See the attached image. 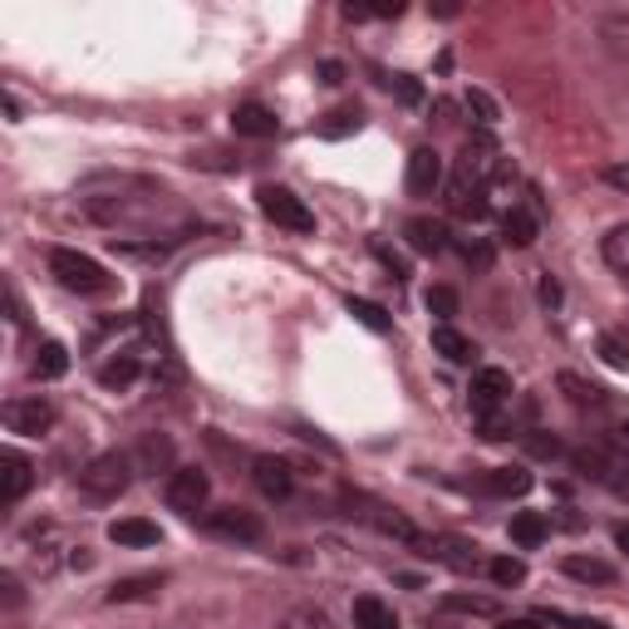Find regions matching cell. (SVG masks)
<instances>
[{
  "label": "cell",
  "instance_id": "836d02e7",
  "mask_svg": "<svg viewBox=\"0 0 629 629\" xmlns=\"http://www.w3.org/2000/svg\"><path fill=\"white\" fill-rule=\"evenodd\" d=\"M561 389H570V403H580V408H595V403H605V389L576 379V374H561Z\"/></svg>",
  "mask_w": 629,
  "mask_h": 629
},
{
  "label": "cell",
  "instance_id": "6da1fadb",
  "mask_svg": "<svg viewBox=\"0 0 629 629\" xmlns=\"http://www.w3.org/2000/svg\"><path fill=\"white\" fill-rule=\"evenodd\" d=\"M50 276L60 280L64 290H74V295H109V290H114V276H109L93 256H84V251H74V247L50 251Z\"/></svg>",
  "mask_w": 629,
  "mask_h": 629
},
{
  "label": "cell",
  "instance_id": "60d3db41",
  "mask_svg": "<svg viewBox=\"0 0 629 629\" xmlns=\"http://www.w3.org/2000/svg\"><path fill=\"white\" fill-rule=\"evenodd\" d=\"M537 295H541V305H546V310H556V305H561V286H556L551 276H541V290H537Z\"/></svg>",
  "mask_w": 629,
  "mask_h": 629
},
{
  "label": "cell",
  "instance_id": "e0dca14e",
  "mask_svg": "<svg viewBox=\"0 0 629 629\" xmlns=\"http://www.w3.org/2000/svg\"><path fill=\"white\" fill-rule=\"evenodd\" d=\"M138 374H143V360H138V354H109V360L99 364V383L103 389H134L138 383Z\"/></svg>",
  "mask_w": 629,
  "mask_h": 629
},
{
  "label": "cell",
  "instance_id": "30bf717a",
  "mask_svg": "<svg viewBox=\"0 0 629 629\" xmlns=\"http://www.w3.org/2000/svg\"><path fill=\"white\" fill-rule=\"evenodd\" d=\"M251 482H256V492L271 496V502H286V496L295 492V477H290L286 457H256V463H251Z\"/></svg>",
  "mask_w": 629,
  "mask_h": 629
},
{
  "label": "cell",
  "instance_id": "5b68a950",
  "mask_svg": "<svg viewBox=\"0 0 629 629\" xmlns=\"http://www.w3.org/2000/svg\"><path fill=\"white\" fill-rule=\"evenodd\" d=\"M0 418H5V428L11 433H21V438H40V433H50L54 428V403L45 399V393H25V399H11L5 408H0Z\"/></svg>",
  "mask_w": 629,
  "mask_h": 629
},
{
  "label": "cell",
  "instance_id": "7a4b0ae2",
  "mask_svg": "<svg viewBox=\"0 0 629 629\" xmlns=\"http://www.w3.org/2000/svg\"><path fill=\"white\" fill-rule=\"evenodd\" d=\"M134 453H99L89 467L79 473V492L89 496V502H118V496L128 492V482H134Z\"/></svg>",
  "mask_w": 629,
  "mask_h": 629
},
{
  "label": "cell",
  "instance_id": "8fae6325",
  "mask_svg": "<svg viewBox=\"0 0 629 629\" xmlns=\"http://www.w3.org/2000/svg\"><path fill=\"white\" fill-rule=\"evenodd\" d=\"M35 487V463L21 453H0V502L15 506L25 502V492Z\"/></svg>",
  "mask_w": 629,
  "mask_h": 629
},
{
  "label": "cell",
  "instance_id": "4fadbf2b",
  "mask_svg": "<svg viewBox=\"0 0 629 629\" xmlns=\"http://www.w3.org/2000/svg\"><path fill=\"white\" fill-rule=\"evenodd\" d=\"M109 541H114V546H128V551H143V546H158L163 531H158V521H148V516H124V521L109 527Z\"/></svg>",
  "mask_w": 629,
  "mask_h": 629
},
{
  "label": "cell",
  "instance_id": "d4e9b609",
  "mask_svg": "<svg viewBox=\"0 0 629 629\" xmlns=\"http://www.w3.org/2000/svg\"><path fill=\"white\" fill-rule=\"evenodd\" d=\"M364 128V114L354 109V103H344V109H330V114L315 124V134L320 138H350V134H360Z\"/></svg>",
  "mask_w": 629,
  "mask_h": 629
},
{
  "label": "cell",
  "instance_id": "9a60e30c",
  "mask_svg": "<svg viewBox=\"0 0 629 629\" xmlns=\"http://www.w3.org/2000/svg\"><path fill=\"white\" fill-rule=\"evenodd\" d=\"M477 492H487V496H527L531 492V473H527V467H492V473L477 482Z\"/></svg>",
  "mask_w": 629,
  "mask_h": 629
},
{
  "label": "cell",
  "instance_id": "8d00e7d4",
  "mask_svg": "<svg viewBox=\"0 0 629 629\" xmlns=\"http://www.w3.org/2000/svg\"><path fill=\"white\" fill-rule=\"evenodd\" d=\"M457 251H463V261H467L473 271L492 266V247H482V241H457Z\"/></svg>",
  "mask_w": 629,
  "mask_h": 629
},
{
  "label": "cell",
  "instance_id": "ba28073f",
  "mask_svg": "<svg viewBox=\"0 0 629 629\" xmlns=\"http://www.w3.org/2000/svg\"><path fill=\"white\" fill-rule=\"evenodd\" d=\"M467 399H473L477 418H496V408L512 399V374H506V369H477Z\"/></svg>",
  "mask_w": 629,
  "mask_h": 629
},
{
  "label": "cell",
  "instance_id": "ac0fdd59",
  "mask_svg": "<svg viewBox=\"0 0 629 629\" xmlns=\"http://www.w3.org/2000/svg\"><path fill=\"white\" fill-rule=\"evenodd\" d=\"M134 467H138V473H148V477L173 473V443L158 438V433H143V443L134 448Z\"/></svg>",
  "mask_w": 629,
  "mask_h": 629
},
{
  "label": "cell",
  "instance_id": "e575fe53",
  "mask_svg": "<svg viewBox=\"0 0 629 629\" xmlns=\"http://www.w3.org/2000/svg\"><path fill=\"white\" fill-rule=\"evenodd\" d=\"M383 84H389V89L399 93V99L408 103V109H418V103H424V84L413 79V74H393V79H383Z\"/></svg>",
  "mask_w": 629,
  "mask_h": 629
},
{
  "label": "cell",
  "instance_id": "f1b7e54d",
  "mask_svg": "<svg viewBox=\"0 0 629 629\" xmlns=\"http://www.w3.org/2000/svg\"><path fill=\"white\" fill-rule=\"evenodd\" d=\"M344 305H350V315L364 325V330H374V335H389V330H393V320H389V315H383L379 305H374V300L350 295V300H344Z\"/></svg>",
  "mask_w": 629,
  "mask_h": 629
},
{
  "label": "cell",
  "instance_id": "f6af8a7d",
  "mask_svg": "<svg viewBox=\"0 0 629 629\" xmlns=\"http://www.w3.org/2000/svg\"><path fill=\"white\" fill-rule=\"evenodd\" d=\"M615 546L629 551V521H619V527H615Z\"/></svg>",
  "mask_w": 629,
  "mask_h": 629
},
{
  "label": "cell",
  "instance_id": "1f68e13d",
  "mask_svg": "<svg viewBox=\"0 0 629 629\" xmlns=\"http://www.w3.org/2000/svg\"><path fill=\"white\" fill-rule=\"evenodd\" d=\"M463 103H467V114H477V124H482V128H492L496 118H502V109H496V99H492V93H487V89H477V84L463 93Z\"/></svg>",
  "mask_w": 629,
  "mask_h": 629
},
{
  "label": "cell",
  "instance_id": "44dd1931",
  "mask_svg": "<svg viewBox=\"0 0 629 629\" xmlns=\"http://www.w3.org/2000/svg\"><path fill=\"white\" fill-rule=\"evenodd\" d=\"M433 354H443L448 364H473L477 344L463 330H453V325H433Z\"/></svg>",
  "mask_w": 629,
  "mask_h": 629
},
{
  "label": "cell",
  "instance_id": "4316f807",
  "mask_svg": "<svg viewBox=\"0 0 629 629\" xmlns=\"http://www.w3.org/2000/svg\"><path fill=\"white\" fill-rule=\"evenodd\" d=\"M443 615H473V619H496L502 605L492 595H443Z\"/></svg>",
  "mask_w": 629,
  "mask_h": 629
},
{
  "label": "cell",
  "instance_id": "83f0119b",
  "mask_svg": "<svg viewBox=\"0 0 629 629\" xmlns=\"http://www.w3.org/2000/svg\"><path fill=\"white\" fill-rule=\"evenodd\" d=\"M158 586H163V576H134V580H118V586L109 590V605H128V600H148Z\"/></svg>",
  "mask_w": 629,
  "mask_h": 629
},
{
  "label": "cell",
  "instance_id": "d6986e66",
  "mask_svg": "<svg viewBox=\"0 0 629 629\" xmlns=\"http://www.w3.org/2000/svg\"><path fill=\"white\" fill-rule=\"evenodd\" d=\"M403 237H408V247L418 251V256H438V251L448 247V227L433 217H413L408 227H403Z\"/></svg>",
  "mask_w": 629,
  "mask_h": 629
},
{
  "label": "cell",
  "instance_id": "7402d4cb",
  "mask_svg": "<svg viewBox=\"0 0 629 629\" xmlns=\"http://www.w3.org/2000/svg\"><path fill=\"white\" fill-rule=\"evenodd\" d=\"M354 629H399V615L379 595H360L354 600Z\"/></svg>",
  "mask_w": 629,
  "mask_h": 629
},
{
  "label": "cell",
  "instance_id": "484cf974",
  "mask_svg": "<svg viewBox=\"0 0 629 629\" xmlns=\"http://www.w3.org/2000/svg\"><path fill=\"white\" fill-rule=\"evenodd\" d=\"M502 241L506 247H531L537 241V217H531L527 206H512L502 217Z\"/></svg>",
  "mask_w": 629,
  "mask_h": 629
},
{
  "label": "cell",
  "instance_id": "bcb514c9",
  "mask_svg": "<svg viewBox=\"0 0 629 629\" xmlns=\"http://www.w3.org/2000/svg\"><path fill=\"white\" fill-rule=\"evenodd\" d=\"M428 629H453V625H448V619H438V625H433V619H428Z\"/></svg>",
  "mask_w": 629,
  "mask_h": 629
},
{
  "label": "cell",
  "instance_id": "603a6c76",
  "mask_svg": "<svg viewBox=\"0 0 629 629\" xmlns=\"http://www.w3.org/2000/svg\"><path fill=\"white\" fill-rule=\"evenodd\" d=\"M600 256H605V266L615 271V276L629 280V222H619V227L605 231V241H600Z\"/></svg>",
  "mask_w": 629,
  "mask_h": 629
},
{
  "label": "cell",
  "instance_id": "74e56055",
  "mask_svg": "<svg viewBox=\"0 0 629 629\" xmlns=\"http://www.w3.org/2000/svg\"><path fill=\"white\" fill-rule=\"evenodd\" d=\"M0 590H5V609H21L25 605V590H21V580H15L11 570L0 576Z\"/></svg>",
  "mask_w": 629,
  "mask_h": 629
},
{
  "label": "cell",
  "instance_id": "277c9868",
  "mask_svg": "<svg viewBox=\"0 0 629 629\" xmlns=\"http://www.w3.org/2000/svg\"><path fill=\"white\" fill-rule=\"evenodd\" d=\"M163 496H167L173 512H183V516L202 512L206 516V502H212V477H206L202 467H173V473H167Z\"/></svg>",
  "mask_w": 629,
  "mask_h": 629
},
{
  "label": "cell",
  "instance_id": "52a82bcc",
  "mask_svg": "<svg viewBox=\"0 0 629 629\" xmlns=\"http://www.w3.org/2000/svg\"><path fill=\"white\" fill-rule=\"evenodd\" d=\"M413 546L424 551L428 561H438V566L457 570V576H467V570L482 566V556H477V541H463V537H418Z\"/></svg>",
  "mask_w": 629,
  "mask_h": 629
},
{
  "label": "cell",
  "instance_id": "ffe728a7",
  "mask_svg": "<svg viewBox=\"0 0 629 629\" xmlns=\"http://www.w3.org/2000/svg\"><path fill=\"white\" fill-rule=\"evenodd\" d=\"M30 374H35V379H40V383H50V379H64V374H70V350H64L60 340H45V344H35Z\"/></svg>",
  "mask_w": 629,
  "mask_h": 629
},
{
  "label": "cell",
  "instance_id": "d590c367",
  "mask_svg": "<svg viewBox=\"0 0 629 629\" xmlns=\"http://www.w3.org/2000/svg\"><path fill=\"white\" fill-rule=\"evenodd\" d=\"M600 354H605V364H615V369L629 374V344H619L615 335H600Z\"/></svg>",
  "mask_w": 629,
  "mask_h": 629
},
{
  "label": "cell",
  "instance_id": "ab89813d",
  "mask_svg": "<svg viewBox=\"0 0 629 629\" xmlns=\"http://www.w3.org/2000/svg\"><path fill=\"white\" fill-rule=\"evenodd\" d=\"M541 619H556V625H566V629H609L605 619H576V615H541Z\"/></svg>",
  "mask_w": 629,
  "mask_h": 629
},
{
  "label": "cell",
  "instance_id": "ee69618b",
  "mask_svg": "<svg viewBox=\"0 0 629 629\" xmlns=\"http://www.w3.org/2000/svg\"><path fill=\"white\" fill-rule=\"evenodd\" d=\"M502 629H541V619L531 615V619H502Z\"/></svg>",
  "mask_w": 629,
  "mask_h": 629
},
{
  "label": "cell",
  "instance_id": "d6a6232c",
  "mask_svg": "<svg viewBox=\"0 0 629 629\" xmlns=\"http://www.w3.org/2000/svg\"><path fill=\"white\" fill-rule=\"evenodd\" d=\"M487 576H492V586L512 590V586H521V580H527V566H521L516 556H496V561H487Z\"/></svg>",
  "mask_w": 629,
  "mask_h": 629
},
{
  "label": "cell",
  "instance_id": "cb8c5ba5",
  "mask_svg": "<svg viewBox=\"0 0 629 629\" xmlns=\"http://www.w3.org/2000/svg\"><path fill=\"white\" fill-rule=\"evenodd\" d=\"M561 570H566L570 580H586V586H609V580H615V566H609V561H595V556H566Z\"/></svg>",
  "mask_w": 629,
  "mask_h": 629
},
{
  "label": "cell",
  "instance_id": "2e32d148",
  "mask_svg": "<svg viewBox=\"0 0 629 629\" xmlns=\"http://www.w3.org/2000/svg\"><path fill=\"white\" fill-rule=\"evenodd\" d=\"M506 537H512L521 551H537L541 541L551 537V516L546 512H516L512 527H506Z\"/></svg>",
  "mask_w": 629,
  "mask_h": 629
},
{
  "label": "cell",
  "instance_id": "3957f363",
  "mask_svg": "<svg viewBox=\"0 0 629 629\" xmlns=\"http://www.w3.org/2000/svg\"><path fill=\"white\" fill-rule=\"evenodd\" d=\"M256 206L266 212V222L295 231V237H310V231H315V212L305 206V197H295L290 187H280V183H261L256 187Z\"/></svg>",
  "mask_w": 629,
  "mask_h": 629
},
{
  "label": "cell",
  "instance_id": "5bb4252c",
  "mask_svg": "<svg viewBox=\"0 0 629 629\" xmlns=\"http://www.w3.org/2000/svg\"><path fill=\"white\" fill-rule=\"evenodd\" d=\"M231 128H237L241 138H276V134H280V118L271 114L266 103H237Z\"/></svg>",
  "mask_w": 629,
  "mask_h": 629
},
{
  "label": "cell",
  "instance_id": "b9f144b4",
  "mask_svg": "<svg viewBox=\"0 0 629 629\" xmlns=\"http://www.w3.org/2000/svg\"><path fill=\"white\" fill-rule=\"evenodd\" d=\"M527 443H531V453H541V457H556L561 453L556 438H527Z\"/></svg>",
  "mask_w": 629,
  "mask_h": 629
},
{
  "label": "cell",
  "instance_id": "f35d334b",
  "mask_svg": "<svg viewBox=\"0 0 629 629\" xmlns=\"http://www.w3.org/2000/svg\"><path fill=\"white\" fill-rule=\"evenodd\" d=\"M605 183L615 187V192H629V163H609L605 167Z\"/></svg>",
  "mask_w": 629,
  "mask_h": 629
},
{
  "label": "cell",
  "instance_id": "7bdbcfd3",
  "mask_svg": "<svg viewBox=\"0 0 629 629\" xmlns=\"http://www.w3.org/2000/svg\"><path fill=\"white\" fill-rule=\"evenodd\" d=\"M320 84H344V64L325 60V64H320Z\"/></svg>",
  "mask_w": 629,
  "mask_h": 629
},
{
  "label": "cell",
  "instance_id": "4dcf8cb0",
  "mask_svg": "<svg viewBox=\"0 0 629 629\" xmlns=\"http://www.w3.org/2000/svg\"><path fill=\"white\" fill-rule=\"evenodd\" d=\"M280 629H335V619L325 615L320 605H295L286 619H280Z\"/></svg>",
  "mask_w": 629,
  "mask_h": 629
},
{
  "label": "cell",
  "instance_id": "8992f818",
  "mask_svg": "<svg viewBox=\"0 0 629 629\" xmlns=\"http://www.w3.org/2000/svg\"><path fill=\"white\" fill-rule=\"evenodd\" d=\"M202 521L212 537L237 541V546H251V541L266 537V521H261L256 512H247V506H217V512H206Z\"/></svg>",
  "mask_w": 629,
  "mask_h": 629
},
{
  "label": "cell",
  "instance_id": "f546056e",
  "mask_svg": "<svg viewBox=\"0 0 629 629\" xmlns=\"http://www.w3.org/2000/svg\"><path fill=\"white\" fill-rule=\"evenodd\" d=\"M424 305H428V315H438V325H453V315H457V290H453V286H428Z\"/></svg>",
  "mask_w": 629,
  "mask_h": 629
},
{
  "label": "cell",
  "instance_id": "9c48e42d",
  "mask_svg": "<svg viewBox=\"0 0 629 629\" xmlns=\"http://www.w3.org/2000/svg\"><path fill=\"white\" fill-rule=\"evenodd\" d=\"M438 187H443V153H438V148H413L408 153V192L433 197Z\"/></svg>",
  "mask_w": 629,
  "mask_h": 629
},
{
  "label": "cell",
  "instance_id": "7c38bea8",
  "mask_svg": "<svg viewBox=\"0 0 629 629\" xmlns=\"http://www.w3.org/2000/svg\"><path fill=\"white\" fill-rule=\"evenodd\" d=\"M595 35L615 60H629V5H615V11L595 15Z\"/></svg>",
  "mask_w": 629,
  "mask_h": 629
}]
</instances>
